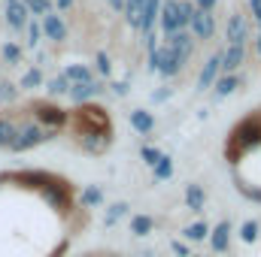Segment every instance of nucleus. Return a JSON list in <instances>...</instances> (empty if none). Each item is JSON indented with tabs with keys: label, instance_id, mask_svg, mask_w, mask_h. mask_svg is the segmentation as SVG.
<instances>
[{
	"label": "nucleus",
	"instance_id": "nucleus-1",
	"mask_svg": "<svg viewBox=\"0 0 261 257\" xmlns=\"http://www.w3.org/2000/svg\"><path fill=\"white\" fill-rule=\"evenodd\" d=\"M73 121H76V130H79V136L82 133H100V136H110L113 127H110V115H107V109H100V106H79L76 112H73Z\"/></svg>",
	"mask_w": 261,
	"mask_h": 257
},
{
	"label": "nucleus",
	"instance_id": "nucleus-2",
	"mask_svg": "<svg viewBox=\"0 0 261 257\" xmlns=\"http://www.w3.org/2000/svg\"><path fill=\"white\" fill-rule=\"evenodd\" d=\"M31 112H34V118H37V124L46 130H58L67 124V118H70V112H64L61 106H55V103H49V100H37V103H31Z\"/></svg>",
	"mask_w": 261,
	"mask_h": 257
},
{
	"label": "nucleus",
	"instance_id": "nucleus-3",
	"mask_svg": "<svg viewBox=\"0 0 261 257\" xmlns=\"http://www.w3.org/2000/svg\"><path fill=\"white\" fill-rule=\"evenodd\" d=\"M52 136H55V130H46V127H40V124H21L9 151H28V148L40 145V142H46V139H52Z\"/></svg>",
	"mask_w": 261,
	"mask_h": 257
},
{
	"label": "nucleus",
	"instance_id": "nucleus-4",
	"mask_svg": "<svg viewBox=\"0 0 261 257\" xmlns=\"http://www.w3.org/2000/svg\"><path fill=\"white\" fill-rule=\"evenodd\" d=\"M161 30H164V37L170 40L173 34H179L186 24H182V18H179V0H164L161 3Z\"/></svg>",
	"mask_w": 261,
	"mask_h": 257
},
{
	"label": "nucleus",
	"instance_id": "nucleus-5",
	"mask_svg": "<svg viewBox=\"0 0 261 257\" xmlns=\"http://www.w3.org/2000/svg\"><path fill=\"white\" fill-rule=\"evenodd\" d=\"M155 55H158V73L167 76V79L176 76V73L182 70V64H186V58H179V52H176L173 46H164V49H158Z\"/></svg>",
	"mask_w": 261,
	"mask_h": 257
},
{
	"label": "nucleus",
	"instance_id": "nucleus-6",
	"mask_svg": "<svg viewBox=\"0 0 261 257\" xmlns=\"http://www.w3.org/2000/svg\"><path fill=\"white\" fill-rule=\"evenodd\" d=\"M189 24H192V34H195L197 40H210L213 30H216V15H213V12H203V9H197L195 6Z\"/></svg>",
	"mask_w": 261,
	"mask_h": 257
},
{
	"label": "nucleus",
	"instance_id": "nucleus-7",
	"mask_svg": "<svg viewBox=\"0 0 261 257\" xmlns=\"http://www.w3.org/2000/svg\"><path fill=\"white\" fill-rule=\"evenodd\" d=\"M219 73H222V52L210 55V61L203 64V70H200V79H197V91H206V88L219 79Z\"/></svg>",
	"mask_w": 261,
	"mask_h": 257
},
{
	"label": "nucleus",
	"instance_id": "nucleus-8",
	"mask_svg": "<svg viewBox=\"0 0 261 257\" xmlns=\"http://www.w3.org/2000/svg\"><path fill=\"white\" fill-rule=\"evenodd\" d=\"M6 21H9L12 30L28 27V6H24V0H9L6 3Z\"/></svg>",
	"mask_w": 261,
	"mask_h": 257
},
{
	"label": "nucleus",
	"instance_id": "nucleus-9",
	"mask_svg": "<svg viewBox=\"0 0 261 257\" xmlns=\"http://www.w3.org/2000/svg\"><path fill=\"white\" fill-rule=\"evenodd\" d=\"M246 18L240 15V12H234L231 18H228V46H243L246 43Z\"/></svg>",
	"mask_w": 261,
	"mask_h": 257
},
{
	"label": "nucleus",
	"instance_id": "nucleus-10",
	"mask_svg": "<svg viewBox=\"0 0 261 257\" xmlns=\"http://www.w3.org/2000/svg\"><path fill=\"white\" fill-rule=\"evenodd\" d=\"M43 34L49 37V40H55V43H61V40H67V27L64 21L58 18V15H43Z\"/></svg>",
	"mask_w": 261,
	"mask_h": 257
},
{
	"label": "nucleus",
	"instance_id": "nucleus-11",
	"mask_svg": "<svg viewBox=\"0 0 261 257\" xmlns=\"http://www.w3.org/2000/svg\"><path fill=\"white\" fill-rule=\"evenodd\" d=\"M243 55H246L243 46H228V52H222V70L228 76H234V70L243 64Z\"/></svg>",
	"mask_w": 261,
	"mask_h": 257
},
{
	"label": "nucleus",
	"instance_id": "nucleus-12",
	"mask_svg": "<svg viewBox=\"0 0 261 257\" xmlns=\"http://www.w3.org/2000/svg\"><path fill=\"white\" fill-rule=\"evenodd\" d=\"M158 15H161V0H146V6H143V21H140V30H143V34H152V24L158 21Z\"/></svg>",
	"mask_w": 261,
	"mask_h": 257
},
{
	"label": "nucleus",
	"instance_id": "nucleus-13",
	"mask_svg": "<svg viewBox=\"0 0 261 257\" xmlns=\"http://www.w3.org/2000/svg\"><path fill=\"white\" fill-rule=\"evenodd\" d=\"M64 79L70 82V85H88V82H94V73H91L88 67H82V64H70L64 70Z\"/></svg>",
	"mask_w": 261,
	"mask_h": 257
},
{
	"label": "nucleus",
	"instance_id": "nucleus-14",
	"mask_svg": "<svg viewBox=\"0 0 261 257\" xmlns=\"http://www.w3.org/2000/svg\"><path fill=\"white\" fill-rule=\"evenodd\" d=\"M103 88H100V82H88V85H70V97L82 106L85 100H91L94 94H100Z\"/></svg>",
	"mask_w": 261,
	"mask_h": 257
},
{
	"label": "nucleus",
	"instance_id": "nucleus-15",
	"mask_svg": "<svg viewBox=\"0 0 261 257\" xmlns=\"http://www.w3.org/2000/svg\"><path fill=\"white\" fill-rule=\"evenodd\" d=\"M15 136H18V124H15L9 115H3V118H0V148H12Z\"/></svg>",
	"mask_w": 261,
	"mask_h": 257
},
{
	"label": "nucleus",
	"instance_id": "nucleus-16",
	"mask_svg": "<svg viewBox=\"0 0 261 257\" xmlns=\"http://www.w3.org/2000/svg\"><path fill=\"white\" fill-rule=\"evenodd\" d=\"M130 124H134L137 133H143V136H146V133H152V127H155L152 115H149V112H143V109H134V112H130Z\"/></svg>",
	"mask_w": 261,
	"mask_h": 257
},
{
	"label": "nucleus",
	"instance_id": "nucleus-17",
	"mask_svg": "<svg viewBox=\"0 0 261 257\" xmlns=\"http://www.w3.org/2000/svg\"><path fill=\"white\" fill-rule=\"evenodd\" d=\"M228 233H231V224L228 221H219L216 230H213V248L216 251H228Z\"/></svg>",
	"mask_w": 261,
	"mask_h": 257
},
{
	"label": "nucleus",
	"instance_id": "nucleus-18",
	"mask_svg": "<svg viewBox=\"0 0 261 257\" xmlns=\"http://www.w3.org/2000/svg\"><path fill=\"white\" fill-rule=\"evenodd\" d=\"M237 85H240V79H237V76H222V79H216V100L228 97Z\"/></svg>",
	"mask_w": 261,
	"mask_h": 257
},
{
	"label": "nucleus",
	"instance_id": "nucleus-19",
	"mask_svg": "<svg viewBox=\"0 0 261 257\" xmlns=\"http://www.w3.org/2000/svg\"><path fill=\"white\" fill-rule=\"evenodd\" d=\"M186 203H189L195 212H200V209H203V188H200V185H189V191H186Z\"/></svg>",
	"mask_w": 261,
	"mask_h": 257
},
{
	"label": "nucleus",
	"instance_id": "nucleus-20",
	"mask_svg": "<svg viewBox=\"0 0 261 257\" xmlns=\"http://www.w3.org/2000/svg\"><path fill=\"white\" fill-rule=\"evenodd\" d=\"M152 170H155V179H158V182H164V179L173 176V164H170V157H164V154H161V160H158Z\"/></svg>",
	"mask_w": 261,
	"mask_h": 257
},
{
	"label": "nucleus",
	"instance_id": "nucleus-21",
	"mask_svg": "<svg viewBox=\"0 0 261 257\" xmlns=\"http://www.w3.org/2000/svg\"><path fill=\"white\" fill-rule=\"evenodd\" d=\"M152 230V218H146V215H137L134 221H130V233H137V236H146Z\"/></svg>",
	"mask_w": 261,
	"mask_h": 257
},
{
	"label": "nucleus",
	"instance_id": "nucleus-22",
	"mask_svg": "<svg viewBox=\"0 0 261 257\" xmlns=\"http://www.w3.org/2000/svg\"><path fill=\"white\" fill-rule=\"evenodd\" d=\"M24 6H28V12H34V15H49V9H52L49 0H24Z\"/></svg>",
	"mask_w": 261,
	"mask_h": 257
},
{
	"label": "nucleus",
	"instance_id": "nucleus-23",
	"mask_svg": "<svg viewBox=\"0 0 261 257\" xmlns=\"http://www.w3.org/2000/svg\"><path fill=\"white\" fill-rule=\"evenodd\" d=\"M49 94H52V97H55V94H70V82H67L64 76L52 79V82H49Z\"/></svg>",
	"mask_w": 261,
	"mask_h": 257
},
{
	"label": "nucleus",
	"instance_id": "nucleus-24",
	"mask_svg": "<svg viewBox=\"0 0 261 257\" xmlns=\"http://www.w3.org/2000/svg\"><path fill=\"white\" fill-rule=\"evenodd\" d=\"M3 58H6L9 64H18V61H21V49H18L15 43H6V46H3Z\"/></svg>",
	"mask_w": 261,
	"mask_h": 257
},
{
	"label": "nucleus",
	"instance_id": "nucleus-25",
	"mask_svg": "<svg viewBox=\"0 0 261 257\" xmlns=\"http://www.w3.org/2000/svg\"><path fill=\"white\" fill-rule=\"evenodd\" d=\"M40 82H43V73L40 70H28L24 79H21V88H37Z\"/></svg>",
	"mask_w": 261,
	"mask_h": 257
},
{
	"label": "nucleus",
	"instance_id": "nucleus-26",
	"mask_svg": "<svg viewBox=\"0 0 261 257\" xmlns=\"http://www.w3.org/2000/svg\"><path fill=\"white\" fill-rule=\"evenodd\" d=\"M140 154H143V160H146L149 167H155V164L161 160V151H158V148H152V145H143V148H140Z\"/></svg>",
	"mask_w": 261,
	"mask_h": 257
},
{
	"label": "nucleus",
	"instance_id": "nucleus-27",
	"mask_svg": "<svg viewBox=\"0 0 261 257\" xmlns=\"http://www.w3.org/2000/svg\"><path fill=\"white\" fill-rule=\"evenodd\" d=\"M240 236H243V242H255V236H258V224H255V221H246L243 230H240Z\"/></svg>",
	"mask_w": 261,
	"mask_h": 257
},
{
	"label": "nucleus",
	"instance_id": "nucleus-28",
	"mask_svg": "<svg viewBox=\"0 0 261 257\" xmlns=\"http://www.w3.org/2000/svg\"><path fill=\"white\" fill-rule=\"evenodd\" d=\"M186 236H189V239H203V236H206V224H203V221H197V224H192V227H189V230H186Z\"/></svg>",
	"mask_w": 261,
	"mask_h": 257
},
{
	"label": "nucleus",
	"instance_id": "nucleus-29",
	"mask_svg": "<svg viewBox=\"0 0 261 257\" xmlns=\"http://www.w3.org/2000/svg\"><path fill=\"white\" fill-rule=\"evenodd\" d=\"M100 200H103V194L97 191V188H88V191L82 194V203H85V206H97Z\"/></svg>",
	"mask_w": 261,
	"mask_h": 257
},
{
	"label": "nucleus",
	"instance_id": "nucleus-30",
	"mask_svg": "<svg viewBox=\"0 0 261 257\" xmlns=\"http://www.w3.org/2000/svg\"><path fill=\"white\" fill-rule=\"evenodd\" d=\"M40 37H43V27H40L37 21H31V24H28V43H31V46H37V43H40Z\"/></svg>",
	"mask_w": 261,
	"mask_h": 257
},
{
	"label": "nucleus",
	"instance_id": "nucleus-31",
	"mask_svg": "<svg viewBox=\"0 0 261 257\" xmlns=\"http://www.w3.org/2000/svg\"><path fill=\"white\" fill-rule=\"evenodd\" d=\"M192 12H195V3H182V0H179V18H182L186 27H189V21H192Z\"/></svg>",
	"mask_w": 261,
	"mask_h": 257
},
{
	"label": "nucleus",
	"instance_id": "nucleus-32",
	"mask_svg": "<svg viewBox=\"0 0 261 257\" xmlns=\"http://www.w3.org/2000/svg\"><path fill=\"white\" fill-rule=\"evenodd\" d=\"M125 212H128V206H125V203H116V206L110 209V215H107V224H113V221H116V218H122Z\"/></svg>",
	"mask_w": 261,
	"mask_h": 257
},
{
	"label": "nucleus",
	"instance_id": "nucleus-33",
	"mask_svg": "<svg viewBox=\"0 0 261 257\" xmlns=\"http://www.w3.org/2000/svg\"><path fill=\"white\" fill-rule=\"evenodd\" d=\"M0 100H3V103H6V100H15V85L0 82Z\"/></svg>",
	"mask_w": 261,
	"mask_h": 257
},
{
	"label": "nucleus",
	"instance_id": "nucleus-34",
	"mask_svg": "<svg viewBox=\"0 0 261 257\" xmlns=\"http://www.w3.org/2000/svg\"><path fill=\"white\" fill-rule=\"evenodd\" d=\"M97 70H100L103 76H110V70H113V64H110V58H107L103 52H97Z\"/></svg>",
	"mask_w": 261,
	"mask_h": 257
},
{
	"label": "nucleus",
	"instance_id": "nucleus-35",
	"mask_svg": "<svg viewBox=\"0 0 261 257\" xmlns=\"http://www.w3.org/2000/svg\"><path fill=\"white\" fill-rule=\"evenodd\" d=\"M216 3H219V0H195V6H197V9H203V12H213V9H216Z\"/></svg>",
	"mask_w": 261,
	"mask_h": 257
},
{
	"label": "nucleus",
	"instance_id": "nucleus-36",
	"mask_svg": "<svg viewBox=\"0 0 261 257\" xmlns=\"http://www.w3.org/2000/svg\"><path fill=\"white\" fill-rule=\"evenodd\" d=\"M249 6H252V15L261 21V0H249Z\"/></svg>",
	"mask_w": 261,
	"mask_h": 257
},
{
	"label": "nucleus",
	"instance_id": "nucleus-37",
	"mask_svg": "<svg viewBox=\"0 0 261 257\" xmlns=\"http://www.w3.org/2000/svg\"><path fill=\"white\" fill-rule=\"evenodd\" d=\"M113 91L122 97V94H128V85H125V82H116V85H113Z\"/></svg>",
	"mask_w": 261,
	"mask_h": 257
},
{
	"label": "nucleus",
	"instance_id": "nucleus-38",
	"mask_svg": "<svg viewBox=\"0 0 261 257\" xmlns=\"http://www.w3.org/2000/svg\"><path fill=\"white\" fill-rule=\"evenodd\" d=\"M110 6H113L116 12H122V9H125V0H110Z\"/></svg>",
	"mask_w": 261,
	"mask_h": 257
},
{
	"label": "nucleus",
	"instance_id": "nucleus-39",
	"mask_svg": "<svg viewBox=\"0 0 261 257\" xmlns=\"http://www.w3.org/2000/svg\"><path fill=\"white\" fill-rule=\"evenodd\" d=\"M55 3H58V9H70L73 6V0H55Z\"/></svg>",
	"mask_w": 261,
	"mask_h": 257
},
{
	"label": "nucleus",
	"instance_id": "nucleus-40",
	"mask_svg": "<svg viewBox=\"0 0 261 257\" xmlns=\"http://www.w3.org/2000/svg\"><path fill=\"white\" fill-rule=\"evenodd\" d=\"M255 52L261 55V34H258V40H255Z\"/></svg>",
	"mask_w": 261,
	"mask_h": 257
},
{
	"label": "nucleus",
	"instance_id": "nucleus-41",
	"mask_svg": "<svg viewBox=\"0 0 261 257\" xmlns=\"http://www.w3.org/2000/svg\"><path fill=\"white\" fill-rule=\"evenodd\" d=\"M125 3H137V6H146V0H125Z\"/></svg>",
	"mask_w": 261,
	"mask_h": 257
}]
</instances>
